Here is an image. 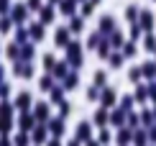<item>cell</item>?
I'll return each instance as SVG.
<instances>
[{
	"mask_svg": "<svg viewBox=\"0 0 156 146\" xmlns=\"http://www.w3.org/2000/svg\"><path fill=\"white\" fill-rule=\"evenodd\" d=\"M56 44H67V31H64V28L56 31Z\"/></svg>",
	"mask_w": 156,
	"mask_h": 146,
	"instance_id": "cell-3",
	"label": "cell"
},
{
	"mask_svg": "<svg viewBox=\"0 0 156 146\" xmlns=\"http://www.w3.org/2000/svg\"><path fill=\"white\" fill-rule=\"evenodd\" d=\"M34 141H36V144H41V141H44V131H36V138H34Z\"/></svg>",
	"mask_w": 156,
	"mask_h": 146,
	"instance_id": "cell-9",
	"label": "cell"
},
{
	"mask_svg": "<svg viewBox=\"0 0 156 146\" xmlns=\"http://www.w3.org/2000/svg\"><path fill=\"white\" fill-rule=\"evenodd\" d=\"M113 123H118V126L123 123V110H115L113 113Z\"/></svg>",
	"mask_w": 156,
	"mask_h": 146,
	"instance_id": "cell-5",
	"label": "cell"
},
{
	"mask_svg": "<svg viewBox=\"0 0 156 146\" xmlns=\"http://www.w3.org/2000/svg\"><path fill=\"white\" fill-rule=\"evenodd\" d=\"M105 121H108V113H105V110H97V113H95V123H97V126H102Z\"/></svg>",
	"mask_w": 156,
	"mask_h": 146,
	"instance_id": "cell-1",
	"label": "cell"
},
{
	"mask_svg": "<svg viewBox=\"0 0 156 146\" xmlns=\"http://www.w3.org/2000/svg\"><path fill=\"white\" fill-rule=\"evenodd\" d=\"M141 26H144V28H148V26H151V18H148V13H144V18H141Z\"/></svg>",
	"mask_w": 156,
	"mask_h": 146,
	"instance_id": "cell-7",
	"label": "cell"
},
{
	"mask_svg": "<svg viewBox=\"0 0 156 146\" xmlns=\"http://www.w3.org/2000/svg\"><path fill=\"white\" fill-rule=\"evenodd\" d=\"M128 138H131V136H128V131H120V136H118V141H120V146H123V144H128Z\"/></svg>",
	"mask_w": 156,
	"mask_h": 146,
	"instance_id": "cell-6",
	"label": "cell"
},
{
	"mask_svg": "<svg viewBox=\"0 0 156 146\" xmlns=\"http://www.w3.org/2000/svg\"><path fill=\"white\" fill-rule=\"evenodd\" d=\"M87 133H90V126H87V123H84V126H80V128H77V136H80L82 141H84V138H87Z\"/></svg>",
	"mask_w": 156,
	"mask_h": 146,
	"instance_id": "cell-2",
	"label": "cell"
},
{
	"mask_svg": "<svg viewBox=\"0 0 156 146\" xmlns=\"http://www.w3.org/2000/svg\"><path fill=\"white\" fill-rule=\"evenodd\" d=\"M113 100H115V95H113V92H105V97H102V103H105V105H113Z\"/></svg>",
	"mask_w": 156,
	"mask_h": 146,
	"instance_id": "cell-4",
	"label": "cell"
},
{
	"mask_svg": "<svg viewBox=\"0 0 156 146\" xmlns=\"http://www.w3.org/2000/svg\"><path fill=\"white\" fill-rule=\"evenodd\" d=\"M18 105H21V108H26V105H28V95H26V92L21 95V100H18Z\"/></svg>",
	"mask_w": 156,
	"mask_h": 146,
	"instance_id": "cell-8",
	"label": "cell"
}]
</instances>
